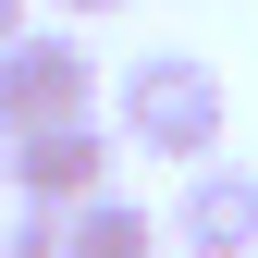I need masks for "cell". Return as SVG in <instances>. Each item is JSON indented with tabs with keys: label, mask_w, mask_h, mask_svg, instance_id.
I'll list each match as a JSON object with an SVG mask.
<instances>
[{
	"label": "cell",
	"mask_w": 258,
	"mask_h": 258,
	"mask_svg": "<svg viewBox=\"0 0 258 258\" xmlns=\"http://www.w3.org/2000/svg\"><path fill=\"white\" fill-rule=\"evenodd\" d=\"M0 172H13V209H61V221H74L86 197H111V123L13 136V148H0Z\"/></svg>",
	"instance_id": "3957f363"
},
{
	"label": "cell",
	"mask_w": 258,
	"mask_h": 258,
	"mask_svg": "<svg viewBox=\"0 0 258 258\" xmlns=\"http://www.w3.org/2000/svg\"><path fill=\"white\" fill-rule=\"evenodd\" d=\"M61 123H99V61L74 25H25L0 49V148L13 136H61Z\"/></svg>",
	"instance_id": "7a4b0ae2"
},
{
	"label": "cell",
	"mask_w": 258,
	"mask_h": 258,
	"mask_svg": "<svg viewBox=\"0 0 258 258\" xmlns=\"http://www.w3.org/2000/svg\"><path fill=\"white\" fill-rule=\"evenodd\" d=\"M0 258H74V221L61 209H13L0 221Z\"/></svg>",
	"instance_id": "8992f818"
},
{
	"label": "cell",
	"mask_w": 258,
	"mask_h": 258,
	"mask_svg": "<svg viewBox=\"0 0 258 258\" xmlns=\"http://www.w3.org/2000/svg\"><path fill=\"white\" fill-rule=\"evenodd\" d=\"M61 13H74V25H86V13H123V0H61Z\"/></svg>",
	"instance_id": "ba28073f"
},
{
	"label": "cell",
	"mask_w": 258,
	"mask_h": 258,
	"mask_svg": "<svg viewBox=\"0 0 258 258\" xmlns=\"http://www.w3.org/2000/svg\"><path fill=\"white\" fill-rule=\"evenodd\" d=\"M221 123H234V99H221V74L197 49H148V61H123V86H111V136L136 148V160H221Z\"/></svg>",
	"instance_id": "6da1fadb"
},
{
	"label": "cell",
	"mask_w": 258,
	"mask_h": 258,
	"mask_svg": "<svg viewBox=\"0 0 258 258\" xmlns=\"http://www.w3.org/2000/svg\"><path fill=\"white\" fill-rule=\"evenodd\" d=\"M160 234H172L184 258H258V172L246 160H197Z\"/></svg>",
	"instance_id": "277c9868"
},
{
	"label": "cell",
	"mask_w": 258,
	"mask_h": 258,
	"mask_svg": "<svg viewBox=\"0 0 258 258\" xmlns=\"http://www.w3.org/2000/svg\"><path fill=\"white\" fill-rule=\"evenodd\" d=\"M25 13H37V0H0V49H13V37H25Z\"/></svg>",
	"instance_id": "52a82bcc"
},
{
	"label": "cell",
	"mask_w": 258,
	"mask_h": 258,
	"mask_svg": "<svg viewBox=\"0 0 258 258\" xmlns=\"http://www.w3.org/2000/svg\"><path fill=\"white\" fill-rule=\"evenodd\" d=\"M172 234H160V209H136V197H86L74 209V258H160Z\"/></svg>",
	"instance_id": "5b68a950"
}]
</instances>
